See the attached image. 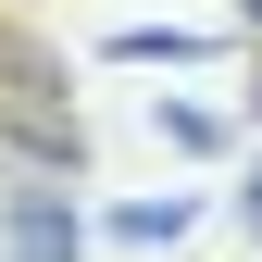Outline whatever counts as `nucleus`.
<instances>
[{
  "mask_svg": "<svg viewBox=\"0 0 262 262\" xmlns=\"http://www.w3.org/2000/svg\"><path fill=\"white\" fill-rule=\"evenodd\" d=\"M0 162L88 187V125H75V62L38 25H0Z\"/></svg>",
  "mask_w": 262,
  "mask_h": 262,
  "instance_id": "obj_1",
  "label": "nucleus"
},
{
  "mask_svg": "<svg viewBox=\"0 0 262 262\" xmlns=\"http://www.w3.org/2000/svg\"><path fill=\"white\" fill-rule=\"evenodd\" d=\"M0 262H88V225L62 200V175L0 162Z\"/></svg>",
  "mask_w": 262,
  "mask_h": 262,
  "instance_id": "obj_2",
  "label": "nucleus"
},
{
  "mask_svg": "<svg viewBox=\"0 0 262 262\" xmlns=\"http://www.w3.org/2000/svg\"><path fill=\"white\" fill-rule=\"evenodd\" d=\"M187 225H200V200H175V187H162V200H113L100 237H113V250H187Z\"/></svg>",
  "mask_w": 262,
  "mask_h": 262,
  "instance_id": "obj_3",
  "label": "nucleus"
},
{
  "mask_svg": "<svg viewBox=\"0 0 262 262\" xmlns=\"http://www.w3.org/2000/svg\"><path fill=\"white\" fill-rule=\"evenodd\" d=\"M150 138H162V150H187V162H212L237 125H225L212 100H162V88H150Z\"/></svg>",
  "mask_w": 262,
  "mask_h": 262,
  "instance_id": "obj_4",
  "label": "nucleus"
},
{
  "mask_svg": "<svg viewBox=\"0 0 262 262\" xmlns=\"http://www.w3.org/2000/svg\"><path fill=\"white\" fill-rule=\"evenodd\" d=\"M100 62H212V38H200V25H113Z\"/></svg>",
  "mask_w": 262,
  "mask_h": 262,
  "instance_id": "obj_5",
  "label": "nucleus"
},
{
  "mask_svg": "<svg viewBox=\"0 0 262 262\" xmlns=\"http://www.w3.org/2000/svg\"><path fill=\"white\" fill-rule=\"evenodd\" d=\"M237 225H250V237H262V162H250V187H237Z\"/></svg>",
  "mask_w": 262,
  "mask_h": 262,
  "instance_id": "obj_6",
  "label": "nucleus"
},
{
  "mask_svg": "<svg viewBox=\"0 0 262 262\" xmlns=\"http://www.w3.org/2000/svg\"><path fill=\"white\" fill-rule=\"evenodd\" d=\"M237 38H262V0H237Z\"/></svg>",
  "mask_w": 262,
  "mask_h": 262,
  "instance_id": "obj_7",
  "label": "nucleus"
},
{
  "mask_svg": "<svg viewBox=\"0 0 262 262\" xmlns=\"http://www.w3.org/2000/svg\"><path fill=\"white\" fill-rule=\"evenodd\" d=\"M250 125H262V75H250Z\"/></svg>",
  "mask_w": 262,
  "mask_h": 262,
  "instance_id": "obj_8",
  "label": "nucleus"
}]
</instances>
